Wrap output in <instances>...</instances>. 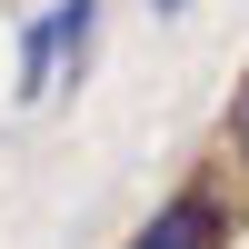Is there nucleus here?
<instances>
[{"label": "nucleus", "instance_id": "1", "mask_svg": "<svg viewBox=\"0 0 249 249\" xmlns=\"http://www.w3.org/2000/svg\"><path fill=\"white\" fill-rule=\"evenodd\" d=\"M230 239V210L219 199H170V210L140 230V249H219Z\"/></svg>", "mask_w": 249, "mask_h": 249}, {"label": "nucleus", "instance_id": "2", "mask_svg": "<svg viewBox=\"0 0 249 249\" xmlns=\"http://www.w3.org/2000/svg\"><path fill=\"white\" fill-rule=\"evenodd\" d=\"M90 20H100V0H60V20H50L60 60H80V50H90Z\"/></svg>", "mask_w": 249, "mask_h": 249}, {"label": "nucleus", "instance_id": "4", "mask_svg": "<svg viewBox=\"0 0 249 249\" xmlns=\"http://www.w3.org/2000/svg\"><path fill=\"white\" fill-rule=\"evenodd\" d=\"M160 10H190V0H160Z\"/></svg>", "mask_w": 249, "mask_h": 249}, {"label": "nucleus", "instance_id": "3", "mask_svg": "<svg viewBox=\"0 0 249 249\" xmlns=\"http://www.w3.org/2000/svg\"><path fill=\"white\" fill-rule=\"evenodd\" d=\"M230 130H239V150H249V80H239V110H230Z\"/></svg>", "mask_w": 249, "mask_h": 249}]
</instances>
